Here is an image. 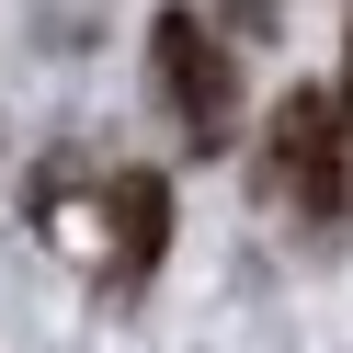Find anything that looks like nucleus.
<instances>
[{
  "instance_id": "4",
  "label": "nucleus",
  "mask_w": 353,
  "mask_h": 353,
  "mask_svg": "<svg viewBox=\"0 0 353 353\" xmlns=\"http://www.w3.org/2000/svg\"><path fill=\"white\" fill-rule=\"evenodd\" d=\"M228 12H239V23H274V0H228Z\"/></svg>"
},
{
  "instance_id": "1",
  "label": "nucleus",
  "mask_w": 353,
  "mask_h": 353,
  "mask_svg": "<svg viewBox=\"0 0 353 353\" xmlns=\"http://www.w3.org/2000/svg\"><path fill=\"white\" fill-rule=\"evenodd\" d=\"M262 194L296 228H330L353 205V137H342V103L330 92H285L274 103V125H262Z\"/></svg>"
},
{
  "instance_id": "2",
  "label": "nucleus",
  "mask_w": 353,
  "mask_h": 353,
  "mask_svg": "<svg viewBox=\"0 0 353 353\" xmlns=\"http://www.w3.org/2000/svg\"><path fill=\"white\" fill-rule=\"evenodd\" d=\"M148 80H160L183 148H205V160H216V148L239 137V69H228V46H216L194 12H160V23H148Z\"/></svg>"
},
{
  "instance_id": "3",
  "label": "nucleus",
  "mask_w": 353,
  "mask_h": 353,
  "mask_svg": "<svg viewBox=\"0 0 353 353\" xmlns=\"http://www.w3.org/2000/svg\"><path fill=\"white\" fill-rule=\"evenodd\" d=\"M160 251H171V183L160 171H114V183H103V274L137 285Z\"/></svg>"
}]
</instances>
